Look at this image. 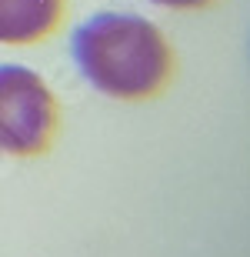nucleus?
Wrapping results in <instances>:
<instances>
[{
  "label": "nucleus",
  "mask_w": 250,
  "mask_h": 257,
  "mask_svg": "<svg viewBox=\"0 0 250 257\" xmlns=\"http://www.w3.org/2000/svg\"><path fill=\"white\" fill-rule=\"evenodd\" d=\"M150 4H160V7H170V10H200L213 0H150Z\"/></svg>",
  "instance_id": "obj_4"
},
{
  "label": "nucleus",
  "mask_w": 250,
  "mask_h": 257,
  "mask_svg": "<svg viewBox=\"0 0 250 257\" xmlns=\"http://www.w3.org/2000/svg\"><path fill=\"white\" fill-rule=\"evenodd\" d=\"M57 134V97L37 70L0 64V154L37 157Z\"/></svg>",
  "instance_id": "obj_2"
},
{
  "label": "nucleus",
  "mask_w": 250,
  "mask_h": 257,
  "mask_svg": "<svg viewBox=\"0 0 250 257\" xmlns=\"http://www.w3.org/2000/svg\"><path fill=\"white\" fill-rule=\"evenodd\" d=\"M64 0H0V44L30 47L60 27Z\"/></svg>",
  "instance_id": "obj_3"
},
{
  "label": "nucleus",
  "mask_w": 250,
  "mask_h": 257,
  "mask_svg": "<svg viewBox=\"0 0 250 257\" xmlns=\"http://www.w3.org/2000/svg\"><path fill=\"white\" fill-rule=\"evenodd\" d=\"M74 60L104 97L147 100L173 70L164 30L140 14L107 10L80 24L74 34Z\"/></svg>",
  "instance_id": "obj_1"
}]
</instances>
